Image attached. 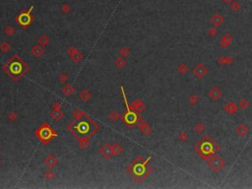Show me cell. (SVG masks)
I'll return each instance as SVG.
<instances>
[{
  "label": "cell",
  "instance_id": "6da1fadb",
  "mask_svg": "<svg viewBox=\"0 0 252 189\" xmlns=\"http://www.w3.org/2000/svg\"><path fill=\"white\" fill-rule=\"evenodd\" d=\"M2 70L14 82H18L25 74L30 71V67L23 58L18 54H14L5 62L4 65L2 66Z\"/></svg>",
  "mask_w": 252,
  "mask_h": 189
},
{
  "label": "cell",
  "instance_id": "7a4b0ae2",
  "mask_svg": "<svg viewBox=\"0 0 252 189\" xmlns=\"http://www.w3.org/2000/svg\"><path fill=\"white\" fill-rule=\"evenodd\" d=\"M151 158H148V159L143 162L141 157L136 158V160H134L132 163H130L127 168V173L131 174V176L133 177L136 181L141 182L142 180H144V178L146 177L148 174L151 173V165L149 168V170H146L147 168V163L150 160Z\"/></svg>",
  "mask_w": 252,
  "mask_h": 189
},
{
  "label": "cell",
  "instance_id": "3957f363",
  "mask_svg": "<svg viewBox=\"0 0 252 189\" xmlns=\"http://www.w3.org/2000/svg\"><path fill=\"white\" fill-rule=\"evenodd\" d=\"M35 136L41 141L43 145H48L52 139L58 136V133L49 125L48 122H43V124L35 131Z\"/></svg>",
  "mask_w": 252,
  "mask_h": 189
},
{
  "label": "cell",
  "instance_id": "277c9868",
  "mask_svg": "<svg viewBox=\"0 0 252 189\" xmlns=\"http://www.w3.org/2000/svg\"><path fill=\"white\" fill-rule=\"evenodd\" d=\"M120 91H121L123 100H124V103H125V106H126V111L121 115V116H120V118H121V120L126 124V125L131 126V127H132L134 124L139 123L140 121H141V118H140L139 114L137 113V112L133 111L132 109L130 108L129 103H127V98H126V95H125L124 87H123L122 85L120 86Z\"/></svg>",
  "mask_w": 252,
  "mask_h": 189
},
{
  "label": "cell",
  "instance_id": "5b68a950",
  "mask_svg": "<svg viewBox=\"0 0 252 189\" xmlns=\"http://www.w3.org/2000/svg\"><path fill=\"white\" fill-rule=\"evenodd\" d=\"M89 122H90V121H89ZM89 122H87V121H85V120L80 121L79 123L76 124V125L74 126V127H72V125L70 124L68 129L72 132V134H73L74 136H76V137H78L79 135H86V134L90 135L92 127H94L96 131H98L100 129L99 125H93V124H92V125H90ZM90 136H91V135H90Z\"/></svg>",
  "mask_w": 252,
  "mask_h": 189
},
{
  "label": "cell",
  "instance_id": "8992f818",
  "mask_svg": "<svg viewBox=\"0 0 252 189\" xmlns=\"http://www.w3.org/2000/svg\"><path fill=\"white\" fill-rule=\"evenodd\" d=\"M33 9V5H32L29 9L23 10L19 15H17V17H15V22L20 27L23 28V29H27L35 21V17L32 15Z\"/></svg>",
  "mask_w": 252,
  "mask_h": 189
},
{
  "label": "cell",
  "instance_id": "52a82bcc",
  "mask_svg": "<svg viewBox=\"0 0 252 189\" xmlns=\"http://www.w3.org/2000/svg\"><path fill=\"white\" fill-rule=\"evenodd\" d=\"M208 165L213 171L218 173V171H220L221 170H223V168H225L226 163L221 157L214 156V157L210 158V159L208 160Z\"/></svg>",
  "mask_w": 252,
  "mask_h": 189
},
{
  "label": "cell",
  "instance_id": "ba28073f",
  "mask_svg": "<svg viewBox=\"0 0 252 189\" xmlns=\"http://www.w3.org/2000/svg\"><path fill=\"white\" fill-rule=\"evenodd\" d=\"M67 52L71 58V60L74 62V63H80L81 61L83 60L84 55L83 53H81L77 48H75L74 46H70L67 48Z\"/></svg>",
  "mask_w": 252,
  "mask_h": 189
},
{
  "label": "cell",
  "instance_id": "9c48e42d",
  "mask_svg": "<svg viewBox=\"0 0 252 189\" xmlns=\"http://www.w3.org/2000/svg\"><path fill=\"white\" fill-rule=\"evenodd\" d=\"M207 73H208V68L202 63L197 64V65L193 68V74H194L195 77L198 79L204 78L207 75Z\"/></svg>",
  "mask_w": 252,
  "mask_h": 189
},
{
  "label": "cell",
  "instance_id": "30bf717a",
  "mask_svg": "<svg viewBox=\"0 0 252 189\" xmlns=\"http://www.w3.org/2000/svg\"><path fill=\"white\" fill-rule=\"evenodd\" d=\"M100 153L105 160H110V158L113 156L112 146H111L110 143H105L100 148Z\"/></svg>",
  "mask_w": 252,
  "mask_h": 189
},
{
  "label": "cell",
  "instance_id": "8fae6325",
  "mask_svg": "<svg viewBox=\"0 0 252 189\" xmlns=\"http://www.w3.org/2000/svg\"><path fill=\"white\" fill-rule=\"evenodd\" d=\"M129 106H130V108L132 109L133 111L137 112V113H142V112H144L146 111V106H145L144 103H143L141 100H139V98L134 100Z\"/></svg>",
  "mask_w": 252,
  "mask_h": 189
},
{
  "label": "cell",
  "instance_id": "7c38bea8",
  "mask_svg": "<svg viewBox=\"0 0 252 189\" xmlns=\"http://www.w3.org/2000/svg\"><path fill=\"white\" fill-rule=\"evenodd\" d=\"M207 95H208L210 100L217 101H219L221 98V97L223 96V91L219 88V87H214V88H212L211 90H210Z\"/></svg>",
  "mask_w": 252,
  "mask_h": 189
},
{
  "label": "cell",
  "instance_id": "4fadbf2b",
  "mask_svg": "<svg viewBox=\"0 0 252 189\" xmlns=\"http://www.w3.org/2000/svg\"><path fill=\"white\" fill-rule=\"evenodd\" d=\"M224 23H225V18H224L223 15H221L219 13H216L211 17V24L213 25V27L219 28Z\"/></svg>",
  "mask_w": 252,
  "mask_h": 189
},
{
  "label": "cell",
  "instance_id": "5bb4252c",
  "mask_svg": "<svg viewBox=\"0 0 252 189\" xmlns=\"http://www.w3.org/2000/svg\"><path fill=\"white\" fill-rule=\"evenodd\" d=\"M233 41V38H232V35L231 33H226L225 35L222 36L220 41V46H222L223 48H226L228 46H231V44Z\"/></svg>",
  "mask_w": 252,
  "mask_h": 189
},
{
  "label": "cell",
  "instance_id": "9a60e30c",
  "mask_svg": "<svg viewBox=\"0 0 252 189\" xmlns=\"http://www.w3.org/2000/svg\"><path fill=\"white\" fill-rule=\"evenodd\" d=\"M43 163H44V165H46L47 166H48V168H50V170H52V168H54V166H56V165H57V163H58V159H57L56 157L54 156V155L50 154V155H48V156H47V157L44 158V160H43Z\"/></svg>",
  "mask_w": 252,
  "mask_h": 189
},
{
  "label": "cell",
  "instance_id": "2e32d148",
  "mask_svg": "<svg viewBox=\"0 0 252 189\" xmlns=\"http://www.w3.org/2000/svg\"><path fill=\"white\" fill-rule=\"evenodd\" d=\"M224 109L226 113L229 114H234L236 112L238 111V106L233 103V101H228L225 106H224Z\"/></svg>",
  "mask_w": 252,
  "mask_h": 189
},
{
  "label": "cell",
  "instance_id": "e0dca14e",
  "mask_svg": "<svg viewBox=\"0 0 252 189\" xmlns=\"http://www.w3.org/2000/svg\"><path fill=\"white\" fill-rule=\"evenodd\" d=\"M44 53V48L43 46H41V44H36L31 48V54L36 58H40L41 56H43Z\"/></svg>",
  "mask_w": 252,
  "mask_h": 189
},
{
  "label": "cell",
  "instance_id": "ac0fdd59",
  "mask_svg": "<svg viewBox=\"0 0 252 189\" xmlns=\"http://www.w3.org/2000/svg\"><path fill=\"white\" fill-rule=\"evenodd\" d=\"M90 138L91 136L90 135H87V136H78V145L82 150H85L87 149L90 145Z\"/></svg>",
  "mask_w": 252,
  "mask_h": 189
},
{
  "label": "cell",
  "instance_id": "d6986e66",
  "mask_svg": "<svg viewBox=\"0 0 252 189\" xmlns=\"http://www.w3.org/2000/svg\"><path fill=\"white\" fill-rule=\"evenodd\" d=\"M49 115L53 120L57 122V121H60L64 117V111L61 108L60 109H52Z\"/></svg>",
  "mask_w": 252,
  "mask_h": 189
},
{
  "label": "cell",
  "instance_id": "ffe728a7",
  "mask_svg": "<svg viewBox=\"0 0 252 189\" xmlns=\"http://www.w3.org/2000/svg\"><path fill=\"white\" fill-rule=\"evenodd\" d=\"M236 132L239 135V136H241V137L246 136V135L249 133V127H248L247 125H246V124H244V123H240L239 125L236 127Z\"/></svg>",
  "mask_w": 252,
  "mask_h": 189
},
{
  "label": "cell",
  "instance_id": "44dd1931",
  "mask_svg": "<svg viewBox=\"0 0 252 189\" xmlns=\"http://www.w3.org/2000/svg\"><path fill=\"white\" fill-rule=\"evenodd\" d=\"M138 125H139L140 130H141V132L144 135H150L151 134V132H152V128H151V126L147 122L140 121V122L138 123Z\"/></svg>",
  "mask_w": 252,
  "mask_h": 189
},
{
  "label": "cell",
  "instance_id": "7402d4cb",
  "mask_svg": "<svg viewBox=\"0 0 252 189\" xmlns=\"http://www.w3.org/2000/svg\"><path fill=\"white\" fill-rule=\"evenodd\" d=\"M75 88L74 86L72 85V84H66L65 86L62 88V93L64 96H66V97H71L72 95L75 93Z\"/></svg>",
  "mask_w": 252,
  "mask_h": 189
},
{
  "label": "cell",
  "instance_id": "603a6c76",
  "mask_svg": "<svg viewBox=\"0 0 252 189\" xmlns=\"http://www.w3.org/2000/svg\"><path fill=\"white\" fill-rule=\"evenodd\" d=\"M92 97H93V95H92V93L89 92L88 90H83V91H81L80 94H79L80 100L82 101H84V103H88V101L92 98Z\"/></svg>",
  "mask_w": 252,
  "mask_h": 189
},
{
  "label": "cell",
  "instance_id": "cb8c5ba5",
  "mask_svg": "<svg viewBox=\"0 0 252 189\" xmlns=\"http://www.w3.org/2000/svg\"><path fill=\"white\" fill-rule=\"evenodd\" d=\"M112 154L113 156H119L123 152V147L119 143H113L112 145Z\"/></svg>",
  "mask_w": 252,
  "mask_h": 189
},
{
  "label": "cell",
  "instance_id": "d4e9b609",
  "mask_svg": "<svg viewBox=\"0 0 252 189\" xmlns=\"http://www.w3.org/2000/svg\"><path fill=\"white\" fill-rule=\"evenodd\" d=\"M126 64H127V62H126V60L124 59V57H122V56H119V57H117V58L115 59V61H114V65H115L117 68H119V69L124 68V67L126 66Z\"/></svg>",
  "mask_w": 252,
  "mask_h": 189
},
{
  "label": "cell",
  "instance_id": "484cf974",
  "mask_svg": "<svg viewBox=\"0 0 252 189\" xmlns=\"http://www.w3.org/2000/svg\"><path fill=\"white\" fill-rule=\"evenodd\" d=\"M193 129H194L195 133L201 135V134H203L204 131L206 130V126H205V124L202 123V122H198V123H196L194 125Z\"/></svg>",
  "mask_w": 252,
  "mask_h": 189
},
{
  "label": "cell",
  "instance_id": "4316f807",
  "mask_svg": "<svg viewBox=\"0 0 252 189\" xmlns=\"http://www.w3.org/2000/svg\"><path fill=\"white\" fill-rule=\"evenodd\" d=\"M218 63L222 64V65H229V64L233 63V59L231 56H223V57L218 59Z\"/></svg>",
  "mask_w": 252,
  "mask_h": 189
},
{
  "label": "cell",
  "instance_id": "83f0119b",
  "mask_svg": "<svg viewBox=\"0 0 252 189\" xmlns=\"http://www.w3.org/2000/svg\"><path fill=\"white\" fill-rule=\"evenodd\" d=\"M38 44H41V46H46L47 44H49V41H50V39H49V38L48 36H47L46 35H41L40 38H38Z\"/></svg>",
  "mask_w": 252,
  "mask_h": 189
},
{
  "label": "cell",
  "instance_id": "f1b7e54d",
  "mask_svg": "<svg viewBox=\"0 0 252 189\" xmlns=\"http://www.w3.org/2000/svg\"><path fill=\"white\" fill-rule=\"evenodd\" d=\"M130 53H131V49L127 46H122L121 48L118 50V54L124 58L128 57V56L130 55Z\"/></svg>",
  "mask_w": 252,
  "mask_h": 189
},
{
  "label": "cell",
  "instance_id": "f546056e",
  "mask_svg": "<svg viewBox=\"0 0 252 189\" xmlns=\"http://www.w3.org/2000/svg\"><path fill=\"white\" fill-rule=\"evenodd\" d=\"M119 118H120V115L116 111H111L110 112V114H108V119H110L111 122H116Z\"/></svg>",
  "mask_w": 252,
  "mask_h": 189
},
{
  "label": "cell",
  "instance_id": "4dcf8cb0",
  "mask_svg": "<svg viewBox=\"0 0 252 189\" xmlns=\"http://www.w3.org/2000/svg\"><path fill=\"white\" fill-rule=\"evenodd\" d=\"M85 114H86L85 112L82 111H80V109H74L73 112H72V115H73L75 121L80 120L81 117H82V116H85Z\"/></svg>",
  "mask_w": 252,
  "mask_h": 189
},
{
  "label": "cell",
  "instance_id": "1f68e13d",
  "mask_svg": "<svg viewBox=\"0 0 252 189\" xmlns=\"http://www.w3.org/2000/svg\"><path fill=\"white\" fill-rule=\"evenodd\" d=\"M188 71H189V68H188V66H187L185 63L179 64L178 67H177V72L179 73V74H181V75L186 74Z\"/></svg>",
  "mask_w": 252,
  "mask_h": 189
},
{
  "label": "cell",
  "instance_id": "d6a6232c",
  "mask_svg": "<svg viewBox=\"0 0 252 189\" xmlns=\"http://www.w3.org/2000/svg\"><path fill=\"white\" fill-rule=\"evenodd\" d=\"M0 50L3 53H8L11 50V46L7 41H3V43H1V44H0Z\"/></svg>",
  "mask_w": 252,
  "mask_h": 189
},
{
  "label": "cell",
  "instance_id": "836d02e7",
  "mask_svg": "<svg viewBox=\"0 0 252 189\" xmlns=\"http://www.w3.org/2000/svg\"><path fill=\"white\" fill-rule=\"evenodd\" d=\"M15 33H16L15 28L12 27V26H10V25H9V26H7V27L4 29V34H5V35H6L7 36H12L15 35Z\"/></svg>",
  "mask_w": 252,
  "mask_h": 189
},
{
  "label": "cell",
  "instance_id": "e575fe53",
  "mask_svg": "<svg viewBox=\"0 0 252 189\" xmlns=\"http://www.w3.org/2000/svg\"><path fill=\"white\" fill-rule=\"evenodd\" d=\"M229 6H231V8L232 9V11H234V12H237V11L240 10V8H241V5H240V3L237 0H234V1H232L231 4H229Z\"/></svg>",
  "mask_w": 252,
  "mask_h": 189
},
{
  "label": "cell",
  "instance_id": "d590c367",
  "mask_svg": "<svg viewBox=\"0 0 252 189\" xmlns=\"http://www.w3.org/2000/svg\"><path fill=\"white\" fill-rule=\"evenodd\" d=\"M249 106H250V103H249L246 98H241V100L238 101V106L241 109H246Z\"/></svg>",
  "mask_w": 252,
  "mask_h": 189
},
{
  "label": "cell",
  "instance_id": "8d00e7d4",
  "mask_svg": "<svg viewBox=\"0 0 252 189\" xmlns=\"http://www.w3.org/2000/svg\"><path fill=\"white\" fill-rule=\"evenodd\" d=\"M43 176H44V178H46V180H48V181H50V180H52V179L55 177V173H53V171L49 168L48 170H46V173H44Z\"/></svg>",
  "mask_w": 252,
  "mask_h": 189
},
{
  "label": "cell",
  "instance_id": "74e56055",
  "mask_svg": "<svg viewBox=\"0 0 252 189\" xmlns=\"http://www.w3.org/2000/svg\"><path fill=\"white\" fill-rule=\"evenodd\" d=\"M68 79H69L68 75H67L65 72H61L60 74L58 75V80H59L60 83H62V84H66L67 81H68Z\"/></svg>",
  "mask_w": 252,
  "mask_h": 189
},
{
  "label": "cell",
  "instance_id": "f35d334b",
  "mask_svg": "<svg viewBox=\"0 0 252 189\" xmlns=\"http://www.w3.org/2000/svg\"><path fill=\"white\" fill-rule=\"evenodd\" d=\"M7 118L10 122H15V121H17V119H18V114H17V112L15 111H11L10 113H8Z\"/></svg>",
  "mask_w": 252,
  "mask_h": 189
},
{
  "label": "cell",
  "instance_id": "ab89813d",
  "mask_svg": "<svg viewBox=\"0 0 252 189\" xmlns=\"http://www.w3.org/2000/svg\"><path fill=\"white\" fill-rule=\"evenodd\" d=\"M218 34H219V31H218V28L216 27H212L211 29L208 30V35L211 38H215L216 36H218Z\"/></svg>",
  "mask_w": 252,
  "mask_h": 189
},
{
  "label": "cell",
  "instance_id": "60d3db41",
  "mask_svg": "<svg viewBox=\"0 0 252 189\" xmlns=\"http://www.w3.org/2000/svg\"><path fill=\"white\" fill-rule=\"evenodd\" d=\"M178 140L181 141V142H186V141L188 140V134L184 131L180 132V133L178 134Z\"/></svg>",
  "mask_w": 252,
  "mask_h": 189
},
{
  "label": "cell",
  "instance_id": "b9f144b4",
  "mask_svg": "<svg viewBox=\"0 0 252 189\" xmlns=\"http://www.w3.org/2000/svg\"><path fill=\"white\" fill-rule=\"evenodd\" d=\"M189 103L192 104V106H195L199 103V98L197 97L196 95H191L189 97Z\"/></svg>",
  "mask_w": 252,
  "mask_h": 189
},
{
  "label": "cell",
  "instance_id": "7bdbcfd3",
  "mask_svg": "<svg viewBox=\"0 0 252 189\" xmlns=\"http://www.w3.org/2000/svg\"><path fill=\"white\" fill-rule=\"evenodd\" d=\"M61 11H62L64 14H67L71 11V7H70V5L68 4H63L62 6H61Z\"/></svg>",
  "mask_w": 252,
  "mask_h": 189
},
{
  "label": "cell",
  "instance_id": "ee69618b",
  "mask_svg": "<svg viewBox=\"0 0 252 189\" xmlns=\"http://www.w3.org/2000/svg\"><path fill=\"white\" fill-rule=\"evenodd\" d=\"M61 108H62V104L59 101H54L52 103V109H60Z\"/></svg>",
  "mask_w": 252,
  "mask_h": 189
},
{
  "label": "cell",
  "instance_id": "f6af8a7d",
  "mask_svg": "<svg viewBox=\"0 0 252 189\" xmlns=\"http://www.w3.org/2000/svg\"><path fill=\"white\" fill-rule=\"evenodd\" d=\"M224 2H225L226 4H231L232 1H234V0H223Z\"/></svg>",
  "mask_w": 252,
  "mask_h": 189
},
{
  "label": "cell",
  "instance_id": "bcb514c9",
  "mask_svg": "<svg viewBox=\"0 0 252 189\" xmlns=\"http://www.w3.org/2000/svg\"><path fill=\"white\" fill-rule=\"evenodd\" d=\"M0 163H1V160H0Z\"/></svg>",
  "mask_w": 252,
  "mask_h": 189
},
{
  "label": "cell",
  "instance_id": "7dc6e473",
  "mask_svg": "<svg viewBox=\"0 0 252 189\" xmlns=\"http://www.w3.org/2000/svg\"><path fill=\"white\" fill-rule=\"evenodd\" d=\"M0 150H1V149H0Z\"/></svg>",
  "mask_w": 252,
  "mask_h": 189
}]
</instances>
